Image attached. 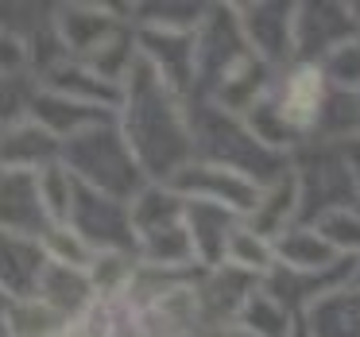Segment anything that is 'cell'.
Returning a JSON list of instances; mask_svg holds the SVG:
<instances>
[{
  "instance_id": "1",
  "label": "cell",
  "mask_w": 360,
  "mask_h": 337,
  "mask_svg": "<svg viewBox=\"0 0 360 337\" xmlns=\"http://www.w3.org/2000/svg\"><path fill=\"white\" fill-rule=\"evenodd\" d=\"M117 120L151 182H171L182 167L198 159L190 101L174 94L140 55L120 86Z\"/></svg>"
},
{
  "instance_id": "2",
  "label": "cell",
  "mask_w": 360,
  "mask_h": 337,
  "mask_svg": "<svg viewBox=\"0 0 360 337\" xmlns=\"http://www.w3.org/2000/svg\"><path fill=\"white\" fill-rule=\"evenodd\" d=\"M329 101H333V82L321 63H290L275 74L271 89L244 113L252 132L267 148L295 159L306 144H314L326 128Z\"/></svg>"
},
{
  "instance_id": "3",
  "label": "cell",
  "mask_w": 360,
  "mask_h": 337,
  "mask_svg": "<svg viewBox=\"0 0 360 337\" xmlns=\"http://www.w3.org/2000/svg\"><path fill=\"white\" fill-rule=\"evenodd\" d=\"M190 120H194V148L198 159L205 163L229 167V171L252 179L256 186H271L283 174H290L295 159L283 155V151L267 148L252 125L236 113L221 109V105L210 101H190Z\"/></svg>"
},
{
  "instance_id": "4",
  "label": "cell",
  "mask_w": 360,
  "mask_h": 337,
  "mask_svg": "<svg viewBox=\"0 0 360 337\" xmlns=\"http://www.w3.org/2000/svg\"><path fill=\"white\" fill-rule=\"evenodd\" d=\"M63 167L82 186L120 198V202H132L151 182L140 155L128 144V136L120 132V120H105V125H94L86 132L70 136L63 144Z\"/></svg>"
},
{
  "instance_id": "5",
  "label": "cell",
  "mask_w": 360,
  "mask_h": 337,
  "mask_svg": "<svg viewBox=\"0 0 360 337\" xmlns=\"http://www.w3.org/2000/svg\"><path fill=\"white\" fill-rule=\"evenodd\" d=\"M295 179L302 190V225H314L341 205H360L352 167L337 140H314L295 151Z\"/></svg>"
},
{
  "instance_id": "6",
  "label": "cell",
  "mask_w": 360,
  "mask_h": 337,
  "mask_svg": "<svg viewBox=\"0 0 360 337\" xmlns=\"http://www.w3.org/2000/svg\"><path fill=\"white\" fill-rule=\"evenodd\" d=\"M70 229L97 252V256H101V252H120V256H136V252H140L136 221H132V202L97 194V190L82 186V182H78V198H74Z\"/></svg>"
},
{
  "instance_id": "7",
  "label": "cell",
  "mask_w": 360,
  "mask_h": 337,
  "mask_svg": "<svg viewBox=\"0 0 360 337\" xmlns=\"http://www.w3.org/2000/svg\"><path fill=\"white\" fill-rule=\"evenodd\" d=\"M248 47L275 70L298 63V4H233Z\"/></svg>"
},
{
  "instance_id": "8",
  "label": "cell",
  "mask_w": 360,
  "mask_h": 337,
  "mask_svg": "<svg viewBox=\"0 0 360 337\" xmlns=\"http://www.w3.org/2000/svg\"><path fill=\"white\" fill-rule=\"evenodd\" d=\"M167 186H174L186 202L221 205V210L236 213V217H244V221L252 217V210L259 205V194H264V186H256L252 179L229 171V167L205 163V159H194L190 167H182Z\"/></svg>"
},
{
  "instance_id": "9",
  "label": "cell",
  "mask_w": 360,
  "mask_h": 337,
  "mask_svg": "<svg viewBox=\"0 0 360 337\" xmlns=\"http://www.w3.org/2000/svg\"><path fill=\"white\" fill-rule=\"evenodd\" d=\"M140 58L186 101L198 94V32H179V27H140L136 35Z\"/></svg>"
},
{
  "instance_id": "10",
  "label": "cell",
  "mask_w": 360,
  "mask_h": 337,
  "mask_svg": "<svg viewBox=\"0 0 360 337\" xmlns=\"http://www.w3.org/2000/svg\"><path fill=\"white\" fill-rule=\"evenodd\" d=\"M360 32L352 4H298V63H326Z\"/></svg>"
},
{
  "instance_id": "11",
  "label": "cell",
  "mask_w": 360,
  "mask_h": 337,
  "mask_svg": "<svg viewBox=\"0 0 360 337\" xmlns=\"http://www.w3.org/2000/svg\"><path fill=\"white\" fill-rule=\"evenodd\" d=\"M0 221H4V236H32V241H43L55 229L39 174L4 171V182H0Z\"/></svg>"
},
{
  "instance_id": "12",
  "label": "cell",
  "mask_w": 360,
  "mask_h": 337,
  "mask_svg": "<svg viewBox=\"0 0 360 337\" xmlns=\"http://www.w3.org/2000/svg\"><path fill=\"white\" fill-rule=\"evenodd\" d=\"M63 163V140L39 120L20 117L4 125V171H32L43 174Z\"/></svg>"
},
{
  "instance_id": "13",
  "label": "cell",
  "mask_w": 360,
  "mask_h": 337,
  "mask_svg": "<svg viewBox=\"0 0 360 337\" xmlns=\"http://www.w3.org/2000/svg\"><path fill=\"white\" fill-rule=\"evenodd\" d=\"M51 252L32 236H4V298L12 303H35L51 272Z\"/></svg>"
},
{
  "instance_id": "14",
  "label": "cell",
  "mask_w": 360,
  "mask_h": 337,
  "mask_svg": "<svg viewBox=\"0 0 360 337\" xmlns=\"http://www.w3.org/2000/svg\"><path fill=\"white\" fill-rule=\"evenodd\" d=\"M186 225H190V241H194V252H198V267L202 272H217V267H225L229 244H233L236 229L244 225V217L221 210V205L186 202Z\"/></svg>"
},
{
  "instance_id": "15",
  "label": "cell",
  "mask_w": 360,
  "mask_h": 337,
  "mask_svg": "<svg viewBox=\"0 0 360 337\" xmlns=\"http://www.w3.org/2000/svg\"><path fill=\"white\" fill-rule=\"evenodd\" d=\"M275 260H279L283 272H295V275H333L349 264L314 225L287 229L275 241Z\"/></svg>"
},
{
  "instance_id": "16",
  "label": "cell",
  "mask_w": 360,
  "mask_h": 337,
  "mask_svg": "<svg viewBox=\"0 0 360 337\" xmlns=\"http://www.w3.org/2000/svg\"><path fill=\"white\" fill-rule=\"evenodd\" d=\"M248 225L256 229V233H264L267 241H279L287 229L302 225V190H298L295 167H290V174H283L279 182L264 186V194H259V205L252 210Z\"/></svg>"
},
{
  "instance_id": "17",
  "label": "cell",
  "mask_w": 360,
  "mask_h": 337,
  "mask_svg": "<svg viewBox=\"0 0 360 337\" xmlns=\"http://www.w3.org/2000/svg\"><path fill=\"white\" fill-rule=\"evenodd\" d=\"M306 337H360V291L337 287L302 314Z\"/></svg>"
},
{
  "instance_id": "18",
  "label": "cell",
  "mask_w": 360,
  "mask_h": 337,
  "mask_svg": "<svg viewBox=\"0 0 360 337\" xmlns=\"http://www.w3.org/2000/svg\"><path fill=\"white\" fill-rule=\"evenodd\" d=\"M236 326L248 329L252 337H295L302 329V322L275 291H267V283H259L248 295V303H244Z\"/></svg>"
},
{
  "instance_id": "19",
  "label": "cell",
  "mask_w": 360,
  "mask_h": 337,
  "mask_svg": "<svg viewBox=\"0 0 360 337\" xmlns=\"http://www.w3.org/2000/svg\"><path fill=\"white\" fill-rule=\"evenodd\" d=\"M225 267H236V272L252 275V279H267V275L279 267V260H275V241H267L264 233H256V229L244 221V225L236 229L233 244H229Z\"/></svg>"
},
{
  "instance_id": "20",
  "label": "cell",
  "mask_w": 360,
  "mask_h": 337,
  "mask_svg": "<svg viewBox=\"0 0 360 337\" xmlns=\"http://www.w3.org/2000/svg\"><path fill=\"white\" fill-rule=\"evenodd\" d=\"M321 236L341 252L345 260L360 256V205H341V210H329L326 217L314 221Z\"/></svg>"
},
{
  "instance_id": "21",
  "label": "cell",
  "mask_w": 360,
  "mask_h": 337,
  "mask_svg": "<svg viewBox=\"0 0 360 337\" xmlns=\"http://www.w3.org/2000/svg\"><path fill=\"white\" fill-rule=\"evenodd\" d=\"M321 66H326L329 82H333L337 89H360V32L352 35L341 51H333Z\"/></svg>"
},
{
  "instance_id": "22",
  "label": "cell",
  "mask_w": 360,
  "mask_h": 337,
  "mask_svg": "<svg viewBox=\"0 0 360 337\" xmlns=\"http://www.w3.org/2000/svg\"><path fill=\"white\" fill-rule=\"evenodd\" d=\"M345 148V159H349L352 167V179H356V194H360V140H341Z\"/></svg>"
},
{
  "instance_id": "23",
  "label": "cell",
  "mask_w": 360,
  "mask_h": 337,
  "mask_svg": "<svg viewBox=\"0 0 360 337\" xmlns=\"http://www.w3.org/2000/svg\"><path fill=\"white\" fill-rule=\"evenodd\" d=\"M205 337H252L248 329H240L236 322H229V326H210L205 329Z\"/></svg>"
},
{
  "instance_id": "24",
  "label": "cell",
  "mask_w": 360,
  "mask_h": 337,
  "mask_svg": "<svg viewBox=\"0 0 360 337\" xmlns=\"http://www.w3.org/2000/svg\"><path fill=\"white\" fill-rule=\"evenodd\" d=\"M349 287H356V291H360V256H356V260H349Z\"/></svg>"
},
{
  "instance_id": "25",
  "label": "cell",
  "mask_w": 360,
  "mask_h": 337,
  "mask_svg": "<svg viewBox=\"0 0 360 337\" xmlns=\"http://www.w3.org/2000/svg\"><path fill=\"white\" fill-rule=\"evenodd\" d=\"M295 337H306V329H298V333H295Z\"/></svg>"
}]
</instances>
